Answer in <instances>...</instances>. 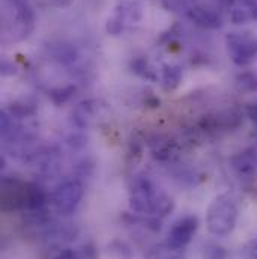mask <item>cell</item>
I'll use <instances>...</instances> for the list:
<instances>
[{"label":"cell","instance_id":"obj_19","mask_svg":"<svg viewBox=\"0 0 257 259\" xmlns=\"http://www.w3.org/2000/svg\"><path fill=\"white\" fill-rule=\"evenodd\" d=\"M245 253L250 259H257V237L253 238L247 246H245Z\"/></svg>","mask_w":257,"mask_h":259},{"label":"cell","instance_id":"obj_10","mask_svg":"<svg viewBox=\"0 0 257 259\" xmlns=\"http://www.w3.org/2000/svg\"><path fill=\"white\" fill-rule=\"evenodd\" d=\"M102 109L104 107L96 100H87V101L78 103L72 110V122H74V125L81 130L93 127L98 122Z\"/></svg>","mask_w":257,"mask_h":259},{"label":"cell","instance_id":"obj_17","mask_svg":"<svg viewBox=\"0 0 257 259\" xmlns=\"http://www.w3.org/2000/svg\"><path fill=\"white\" fill-rule=\"evenodd\" d=\"M206 256L208 259H226V250L220 246H211L206 249Z\"/></svg>","mask_w":257,"mask_h":259},{"label":"cell","instance_id":"obj_15","mask_svg":"<svg viewBox=\"0 0 257 259\" xmlns=\"http://www.w3.org/2000/svg\"><path fill=\"white\" fill-rule=\"evenodd\" d=\"M236 84L241 91L245 92H256L257 91V75L253 72H242L236 77Z\"/></svg>","mask_w":257,"mask_h":259},{"label":"cell","instance_id":"obj_14","mask_svg":"<svg viewBox=\"0 0 257 259\" xmlns=\"http://www.w3.org/2000/svg\"><path fill=\"white\" fill-rule=\"evenodd\" d=\"M77 92V88L69 84V86H65V88H58V89H52L50 91V98L52 101L56 104V106H62L65 103H68Z\"/></svg>","mask_w":257,"mask_h":259},{"label":"cell","instance_id":"obj_3","mask_svg":"<svg viewBox=\"0 0 257 259\" xmlns=\"http://www.w3.org/2000/svg\"><path fill=\"white\" fill-rule=\"evenodd\" d=\"M45 202L44 192L35 186L17 180H5L2 184V206L8 209H39Z\"/></svg>","mask_w":257,"mask_h":259},{"label":"cell","instance_id":"obj_5","mask_svg":"<svg viewBox=\"0 0 257 259\" xmlns=\"http://www.w3.org/2000/svg\"><path fill=\"white\" fill-rule=\"evenodd\" d=\"M226 47L232 62L238 66H247L257 58V38L251 32L229 33Z\"/></svg>","mask_w":257,"mask_h":259},{"label":"cell","instance_id":"obj_21","mask_svg":"<svg viewBox=\"0 0 257 259\" xmlns=\"http://www.w3.org/2000/svg\"><path fill=\"white\" fill-rule=\"evenodd\" d=\"M146 104H147L149 107H160V100H158L157 97H150V98L146 100Z\"/></svg>","mask_w":257,"mask_h":259},{"label":"cell","instance_id":"obj_18","mask_svg":"<svg viewBox=\"0 0 257 259\" xmlns=\"http://www.w3.org/2000/svg\"><path fill=\"white\" fill-rule=\"evenodd\" d=\"M245 113L250 118V121L254 124V127L257 128V103H251L245 107Z\"/></svg>","mask_w":257,"mask_h":259},{"label":"cell","instance_id":"obj_11","mask_svg":"<svg viewBox=\"0 0 257 259\" xmlns=\"http://www.w3.org/2000/svg\"><path fill=\"white\" fill-rule=\"evenodd\" d=\"M233 24L257 21V0H224Z\"/></svg>","mask_w":257,"mask_h":259},{"label":"cell","instance_id":"obj_22","mask_svg":"<svg viewBox=\"0 0 257 259\" xmlns=\"http://www.w3.org/2000/svg\"><path fill=\"white\" fill-rule=\"evenodd\" d=\"M55 6H59V8H65V6H69L72 3V0H52Z\"/></svg>","mask_w":257,"mask_h":259},{"label":"cell","instance_id":"obj_16","mask_svg":"<svg viewBox=\"0 0 257 259\" xmlns=\"http://www.w3.org/2000/svg\"><path fill=\"white\" fill-rule=\"evenodd\" d=\"M132 68H134V71H135L138 75H141L143 78H147V80H157V75L153 74V71H152V69H149L147 62H146L144 59H137V61L132 64Z\"/></svg>","mask_w":257,"mask_h":259},{"label":"cell","instance_id":"obj_1","mask_svg":"<svg viewBox=\"0 0 257 259\" xmlns=\"http://www.w3.org/2000/svg\"><path fill=\"white\" fill-rule=\"evenodd\" d=\"M131 208L147 217H166L175 208L173 199L147 178H135L129 189Z\"/></svg>","mask_w":257,"mask_h":259},{"label":"cell","instance_id":"obj_4","mask_svg":"<svg viewBox=\"0 0 257 259\" xmlns=\"http://www.w3.org/2000/svg\"><path fill=\"white\" fill-rule=\"evenodd\" d=\"M33 29V14L24 0H3V35L11 41L26 38Z\"/></svg>","mask_w":257,"mask_h":259},{"label":"cell","instance_id":"obj_2","mask_svg":"<svg viewBox=\"0 0 257 259\" xmlns=\"http://www.w3.org/2000/svg\"><path fill=\"white\" fill-rule=\"evenodd\" d=\"M238 202L233 196L223 193L215 196L206 209V228L214 237H227L238 222Z\"/></svg>","mask_w":257,"mask_h":259},{"label":"cell","instance_id":"obj_20","mask_svg":"<svg viewBox=\"0 0 257 259\" xmlns=\"http://www.w3.org/2000/svg\"><path fill=\"white\" fill-rule=\"evenodd\" d=\"M55 259H80L78 258V255H77V252H74L72 249H64V250H61Z\"/></svg>","mask_w":257,"mask_h":259},{"label":"cell","instance_id":"obj_7","mask_svg":"<svg viewBox=\"0 0 257 259\" xmlns=\"http://www.w3.org/2000/svg\"><path fill=\"white\" fill-rule=\"evenodd\" d=\"M141 20V8L135 0H121L106 23L107 33L118 36L121 35L128 26L135 24Z\"/></svg>","mask_w":257,"mask_h":259},{"label":"cell","instance_id":"obj_6","mask_svg":"<svg viewBox=\"0 0 257 259\" xmlns=\"http://www.w3.org/2000/svg\"><path fill=\"white\" fill-rule=\"evenodd\" d=\"M84 194L83 184L78 180H66L61 183L52 194V202L56 211L62 215L72 214L80 205Z\"/></svg>","mask_w":257,"mask_h":259},{"label":"cell","instance_id":"obj_13","mask_svg":"<svg viewBox=\"0 0 257 259\" xmlns=\"http://www.w3.org/2000/svg\"><path fill=\"white\" fill-rule=\"evenodd\" d=\"M182 81V69L178 65H164L163 66V88L170 92L179 88Z\"/></svg>","mask_w":257,"mask_h":259},{"label":"cell","instance_id":"obj_12","mask_svg":"<svg viewBox=\"0 0 257 259\" xmlns=\"http://www.w3.org/2000/svg\"><path fill=\"white\" fill-rule=\"evenodd\" d=\"M188 18L193 21L194 24H197L198 27L201 29H208V30H215V29H220L223 26V21H221V17L212 11V9H206V8H201L198 5H195L194 8H191L188 12H187Z\"/></svg>","mask_w":257,"mask_h":259},{"label":"cell","instance_id":"obj_8","mask_svg":"<svg viewBox=\"0 0 257 259\" xmlns=\"http://www.w3.org/2000/svg\"><path fill=\"white\" fill-rule=\"evenodd\" d=\"M197 229H198V219L195 215H185L173 223V226L169 231L166 243L172 249L182 252L191 243Z\"/></svg>","mask_w":257,"mask_h":259},{"label":"cell","instance_id":"obj_9","mask_svg":"<svg viewBox=\"0 0 257 259\" xmlns=\"http://www.w3.org/2000/svg\"><path fill=\"white\" fill-rule=\"evenodd\" d=\"M229 166L239 180H253L257 177V149L247 148L230 157Z\"/></svg>","mask_w":257,"mask_h":259}]
</instances>
